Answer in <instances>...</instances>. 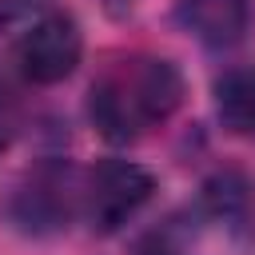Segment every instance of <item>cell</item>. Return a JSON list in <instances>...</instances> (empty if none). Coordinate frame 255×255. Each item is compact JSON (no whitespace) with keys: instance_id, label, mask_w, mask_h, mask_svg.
<instances>
[{"instance_id":"cell-2","label":"cell","mask_w":255,"mask_h":255,"mask_svg":"<svg viewBox=\"0 0 255 255\" xmlns=\"http://www.w3.org/2000/svg\"><path fill=\"white\" fill-rule=\"evenodd\" d=\"M155 195V175L131 159H100L80 179V215L96 235H116Z\"/></svg>"},{"instance_id":"cell-5","label":"cell","mask_w":255,"mask_h":255,"mask_svg":"<svg viewBox=\"0 0 255 255\" xmlns=\"http://www.w3.org/2000/svg\"><path fill=\"white\" fill-rule=\"evenodd\" d=\"M251 0H175V24L203 48H235L251 32Z\"/></svg>"},{"instance_id":"cell-6","label":"cell","mask_w":255,"mask_h":255,"mask_svg":"<svg viewBox=\"0 0 255 255\" xmlns=\"http://www.w3.org/2000/svg\"><path fill=\"white\" fill-rule=\"evenodd\" d=\"M215 120L235 139H255V64H235L215 76Z\"/></svg>"},{"instance_id":"cell-1","label":"cell","mask_w":255,"mask_h":255,"mask_svg":"<svg viewBox=\"0 0 255 255\" xmlns=\"http://www.w3.org/2000/svg\"><path fill=\"white\" fill-rule=\"evenodd\" d=\"M187 96V80L167 56H124L112 60L88 88V120L108 143H135L139 135L167 124Z\"/></svg>"},{"instance_id":"cell-8","label":"cell","mask_w":255,"mask_h":255,"mask_svg":"<svg viewBox=\"0 0 255 255\" xmlns=\"http://www.w3.org/2000/svg\"><path fill=\"white\" fill-rule=\"evenodd\" d=\"M203 203L215 219H235L247 203V183L235 175V171H219L215 179H207L203 187Z\"/></svg>"},{"instance_id":"cell-7","label":"cell","mask_w":255,"mask_h":255,"mask_svg":"<svg viewBox=\"0 0 255 255\" xmlns=\"http://www.w3.org/2000/svg\"><path fill=\"white\" fill-rule=\"evenodd\" d=\"M135 255H191V227L183 215L163 219L159 227L143 231L135 243Z\"/></svg>"},{"instance_id":"cell-10","label":"cell","mask_w":255,"mask_h":255,"mask_svg":"<svg viewBox=\"0 0 255 255\" xmlns=\"http://www.w3.org/2000/svg\"><path fill=\"white\" fill-rule=\"evenodd\" d=\"M28 4H36V0H0V20H12V16H20Z\"/></svg>"},{"instance_id":"cell-9","label":"cell","mask_w":255,"mask_h":255,"mask_svg":"<svg viewBox=\"0 0 255 255\" xmlns=\"http://www.w3.org/2000/svg\"><path fill=\"white\" fill-rule=\"evenodd\" d=\"M20 128H24V100L12 84V76L0 72V151H8L16 143Z\"/></svg>"},{"instance_id":"cell-11","label":"cell","mask_w":255,"mask_h":255,"mask_svg":"<svg viewBox=\"0 0 255 255\" xmlns=\"http://www.w3.org/2000/svg\"><path fill=\"white\" fill-rule=\"evenodd\" d=\"M131 4H135V0H108V8H116V12H120V8H131Z\"/></svg>"},{"instance_id":"cell-4","label":"cell","mask_w":255,"mask_h":255,"mask_svg":"<svg viewBox=\"0 0 255 255\" xmlns=\"http://www.w3.org/2000/svg\"><path fill=\"white\" fill-rule=\"evenodd\" d=\"M80 215V179L68 163H40L8 199V219L24 235H56Z\"/></svg>"},{"instance_id":"cell-3","label":"cell","mask_w":255,"mask_h":255,"mask_svg":"<svg viewBox=\"0 0 255 255\" xmlns=\"http://www.w3.org/2000/svg\"><path fill=\"white\" fill-rule=\"evenodd\" d=\"M80 60H84V32L76 16L64 8L40 12L16 40V68L28 84H40V88L64 84L80 68Z\"/></svg>"}]
</instances>
